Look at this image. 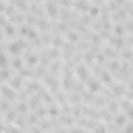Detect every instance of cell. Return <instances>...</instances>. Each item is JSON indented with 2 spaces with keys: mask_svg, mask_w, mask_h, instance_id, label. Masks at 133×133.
Here are the masks:
<instances>
[{
  "mask_svg": "<svg viewBox=\"0 0 133 133\" xmlns=\"http://www.w3.org/2000/svg\"><path fill=\"white\" fill-rule=\"evenodd\" d=\"M62 114V108L58 106V104H52V106H48V118H58Z\"/></svg>",
  "mask_w": 133,
  "mask_h": 133,
  "instance_id": "d6a6232c",
  "label": "cell"
},
{
  "mask_svg": "<svg viewBox=\"0 0 133 133\" xmlns=\"http://www.w3.org/2000/svg\"><path fill=\"white\" fill-rule=\"evenodd\" d=\"M116 133H121V131H116Z\"/></svg>",
  "mask_w": 133,
  "mask_h": 133,
  "instance_id": "9f6ffc18",
  "label": "cell"
},
{
  "mask_svg": "<svg viewBox=\"0 0 133 133\" xmlns=\"http://www.w3.org/2000/svg\"><path fill=\"white\" fill-rule=\"evenodd\" d=\"M17 116H19V114H17V110L12 108V110H8V112L2 114V121H4L6 125H15V123H17Z\"/></svg>",
  "mask_w": 133,
  "mask_h": 133,
  "instance_id": "cb8c5ba5",
  "label": "cell"
},
{
  "mask_svg": "<svg viewBox=\"0 0 133 133\" xmlns=\"http://www.w3.org/2000/svg\"><path fill=\"white\" fill-rule=\"evenodd\" d=\"M62 62H64V60H50L48 73L54 75V77H60V75H62Z\"/></svg>",
  "mask_w": 133,
  "mask_h": 133,
  "instance_id": "4fadbf2b",
  "label": "cell"
},
{
  "mask_svg": "<svg viewBox=\"0 0 133 133\" xmlns=\"http://www.w3.org/2000/svg\"><path fill=\"white\" fill-rule=\"evenodd\" d=\"M15 125H17L19 129H23V131H27V129L31 127V125H29V118H27V114H19V116H17V123H15Z\"/></svg>",
  "mask_w": 133,
  "mask_h": 133,
  "instance_id": "83f0119b",
  "label": "cell"
},
{
  "mask_svg": "<svg viewBox=\"0 0 133 133\" xmlns=\"http://www.w3.org/2000/svg\"><path fill=\"white\" fill-rule=\"evenodd\" d=\"M44 10H46V19H50V21H58L60 8H58L56 0H46V2H44Z\"/></svg>",
  "mask_w": 133,
  "mask_h": 133,
  "instance_id": "7a4b0ae2",
  "label": "cell"
},
{
  "mask_svg": "<svg viewBox=\"0 0 133 133\" xmlns=\"http://www.w3.org/2000/svg\"><path fill=\"white\" fill-rule=\"evenodd\" d=\"M125 44H127V48H133V33L125 35Z\"/></svg>",
  "mask_w": 133,
  "mask_h": 133,
  "instance_id": "7dc6e473",
  "label": "cell"
},
{
  "mask_svg": "<svg viewBox=\"0 0 133 133\" xmlns=\"http://www.w3.org/2000/svg\"><path fill=\"white\" fill-rule=\"evenodd\" d=\"M127 19H129V15H127L125 8H118V10H114V12L110 15V21H112V23H121V25H123Z\"/></svg>",
  "mask_w": 133,
  "mask_h": 133,
  "instance_id": "5bb4252c",
  "label": "cell"
},
{
  "mask_svg": "<svg viewBox=\"0 0 133 133\" xmlns=\"http://www.w3.org/2000/svg\"><path fill=\"white\" fill-rule=\"evenodd\" d=\"M104 69H106V71H108L110 75H114V73H116V71L121 69V60H118V58H114V60H108Z\"/></svg>",
  "mask_w": 133,
  "mask_h": 133,
  "instance_id": "4316f807",
  "label": "cell"
},
{
  "mask_svg": "<svg viewBox=\"0 0 133 133\" xmlns=\"http://www.w3.org/2000/svg\"><path fill=\"white\" fill-rule=\"evenodd\" d=\"M56 4H58V8H62V10L73 8V0H56Z\"/></svg>",
  "mask_w": 133,
  "mask_h": 133,
  "instance_id": "ab89813d",
  "label": "cell"
},
{
  "mask_svg": "<svg viewBox=\"0 0 133 133\" xmlns=\"http://www.w3.org/2000/svg\"><path fill=\"white\" fill-rule=\"evenodd\" d=\"M46 52H48V56H50V60H62V50H58V48H46Z\"/></svg>",
  "mask_w": 133,
  "mask_h": 133,
  "instance_id": "4dcf8cb0",
  "label": "cell"
},
{
  "mask_svg": "<svg viewBox=\"0 0 133 133\" xmlns=\"http://www.w3.org/2000/svg\"><path fill=\"white\" fill-rule=\"evenodd\" d=\"M2 33H4V39H6V44L8 42H15L17 37H19V29L15 27V25H6V27H2Z\"/></svg>",
  "mask_w": 133,
  "mask_h": 133,
  "instance_id": "ba28073f",
  "label": "cell"
},
{
  "mask_svg": "<svg viewBox=\"0 0 133 133\" xmlns=\"http://www.w3.org/2000/svg\"><path fill=\"white\" fill-rule=\"evenodd\" d=\"M125 87H127V91H129V94H133V77H131V79L125 83Z\"/></svg>",
  "mask_w": 133,
  "mask_h": 133,
  "instance_id": "681fc988",
  "label": "cell"
},
{
  "mask_svg": "<svg viewBox=\"0 0 133 133\" xmlns=\"http://www.w3.org/2000/svg\"><path fill=\"white\" fill-rule=\"evenodd\" d=\"M0 121H2V112H0Z\"/></svg>",
  "mask_w": 133,
  "mask_h": 133,
  "instance_id": "db71d44e",
  "label": "cell"
},
{
  "mask_svg": "<svg viewBox=\"0 0 133 133\" xmlns=\"http://www.w3.org/2000/svg\"><path fill=\"white\" fill-rule=\"evenodd\" d=\"M123 25H125V31H127V35H129V33H133V19H127Z\"/></svg>",
  "mask_w": 133,
  "mask_h": 133,
  "instance_id": "7bdbcfd3",
  "label": "cell"
},
{
  "mask_svg": "<svg viewBox=\"0 0 133 133\" xmlns=\"http://www.w3.org/2000/svg\"><path fill=\"white\" fill-rule=\"evenodd\" d=\"M110 91H112L114 100H121V98L127 96V87H125V83H118V81H114V83L110 85Z\"/></svg>",
  "mask_w": 133,
  "mask_h": 133,
  "instance_id": "30bf717a",
  "label": "cell"
},
{
  "mask_svg": "<svg viewBox=\"0 0 133 133\" xmlns=\"http://www.w3.org/2000/svg\"><path fill=\"white\" fill-rule=\"evenodd\" d=\"M54 102H56L60 108H62V106H66V104H69V94H66V91H62V89H58V91L54 94Z\"/></svg>",
  "mask_w": 133,
  "mask_h": 133,
  "instance_id": "d6986e66",
  "label": "cell"
},
{
  "mask_svg": "<svg viewBox=\"0 0 133 133\" xmlns=\"http://www.w3.org/2000/svg\"><path fill=\"white\" fill-rule=\"evenodd\" d=\"M108 46H112L114 50H123V48H127V44H125V37H116V35H112L110 33V37H108V42H106Z\"/></svg>",
  "mask_w": 133,
  "mask_h": 133,
  "instance_id": "9a60e30c",
  "label": "cell"
},
{
  "mask_svg": "<svg viewBox=\"0 0 133 133\" xmlns=\"http://www.w3.org/2000/svg\"><path fill=\"white\" fill-rule=\"evenodd\" d=\"M6 85H10V87H12L15 91H21V89L25 87V79H23V77H21V75L17 73V75H15V77H12V79H10V81H8Z\"/></svg>",
  "mask_w": 133,
  "mask_h": 133,
  "instance_id": "2e32d148",
  "label": "cell"
},
{
  "mask_svg": "<svg viewBox=\"0 0 133 133\" xmlns=\"http://www.w3.org/2000/svg\"><path fill=\"white\" fill-rule=\"evenodd\" d=\"M64 39H66V42H71V44H79V42H81V35H79L77 31L69 29V31L64 33Z\"/></svg>",
  "mask_w": 133,
  "mask_h": 133,
  "instance_id": "f546056e",
  "label": "cell"
},
{
  "mask_svg": "<svg viewBox=\"0 0 133 133\" xmlns=\"http://www.w3.org/2000/svg\"><path fill=\"white\" fill-rule=\"evenodd\" d=\"M23 60H25V66H31V69H35V66L39 64V54H37V50H33V48H27V50L23 52Z\"/></svg>",
  "mask_w": 133,
  "mask_h": 133,
  "instance_id": "277c9868",
  "label": "cell"
},
{
  "mask_svg": "<svg viewBox=\"0 0 133 133\" xmlns=\"http://www.w3.org/2000/svg\"><path fill=\"white\" fill-rule=\"evenodd\" d=\"M4 133H25V131H23V129H19L17 125H6Z\"/></svg>",
  "mask_w": 133,
  "mask_h": 133,
  "instance_id": "60d3db41",
  "label": "cell"
},
{
  "mask_svg": "<svg viewBox=\"0 0 133 133\" xmlns=\"http://www.w3.org/2000/svg\"><path fill=\"white\" fill-rule=\"evenodd\" d=\"M118 60H123V62H133V48H123V50H118Z\"/></svg>",
  "mask_w": 133,
  "mask_h": 133,
  "instance_id": "44dd1931",
  "label": "cell"
},
{
  "mask_svg": "<svg viewBox=\"0 0 133 133\" xmlns=\"http://www.w3.org/2000/svg\"><path fill=\"white\" fill-rule=\"evenodd\" d=\"M89 77H91V69H89L87 64L79 62V64L75 66V79H77V81H81V83H85Z\"/></svg>",
  "mask_w": 133,
  "mask_h": 133,
  "instance_id": "5b68a950",
  "label": "cell"
},
{
  "mask_svg": "<svg viewBox=\"0 0 133 133\" xmlns=\"http://www.w3.org/2000/svg\"><path fill=\"white\" fill-rule=\"evenodd\" d=\"M46 75H48V69H46V66H35V69H33V79H35V81H42Z\"/></svg>",
  "mask_w": 133,
  "mask_h": 133,
  "instance_id": "e575fe53",
  "label": "cell"
},
{
  "mask_svg": "<svg viewBox=\"0 0 133 133\" xmlns=\"http://www.w3.org/2000/svg\"><path fill=\"white\" fill-rule=\"evenodd\" d=\"M15 106H12V102H8V100H2L0 98V112L4 114V112H8V110H12Z\"/></svg>",
  "mask_w": 133,
  "mask_h": 133,
  "instance_id": "8d00e7d4",
  "label": "cell"
},
{
  "mask_svg": "<svg viewBox=\"0 0 133 133\" xmlns=\"http://www.w3.org/2000/svg\"><path fill=\"white\" fill-rule=\"evenodd\" d=\"M89 0H73V10L77 12V15H87V10H89Z\"/></svg>",
  "mask_w": 133,
  "mask_h": 133,
  "instance_id": "8fae6325",
  "label": "cell"
},
{
  "mask_svg": "<svg viewBox=\"0 0 133 133\" xmlns=\"http://www.w3.org/2000/svg\"><path fill=\"white\" fill-rule=\"evenodd\" d=\"M23 66H25V60H23V56H12V58H10V62H8V69H12L15 73H19Z\"/></svg>",
  "mask_w": 133,
  "mask_h": 133,
  "instance_id": "ac0fdd59",
  "label": "cell"
},
{
  "mask_svg": "<svg viewBox=\"0 0 133 133\" xmlns=\"http://www.w3.org/2000/svg\"><path fill=\"white\" fill-rule=\"evenodd\" d=\"M66 31H69L66 23H62V21H50V33H60V35H64Z\"/></svg>",
  "mask_w": 133,
  "mask_h": 133,
  "instance_id": "7c38bea8",
  "label": "cell"
},
{
  "mask_svg": "<svg viewBox=\"0 0 133 133\" xmlns=\"http://www.w3.org/2000/svg\"><path fill=\"white\" fill-rule=\"evenodd\" d=\"M106 0H89V4H96V6H102Z\"/></svg>",
  "mask_w": 133,
  "mask_h": 133,
  "instance_id": "f907efd6",
  "label": "cell"
},
{
  "mask_svg": "<svg viewBox=\"0 0 133 133\" xmlns=\"http://www.w3.org/2000/svg\"><path fill=\"white\" fill-rule=\"evenodd\" d=\"M75 75H60V89L62 91H73V87H75Z\"/></svg>",
  "mask_w": 133,
  "mask_h": 133,
  "instance_id": "52a82bcc",
  "label": "cell"
},
{
  "mask_svg": "<svg viewBox=\"0 0 133 133\" xmlns=\"http://www.w3.org/2000/svg\"><path fill=\"white\" fill-rule=\"evenodd\" d=\"M87 17H91V19H100V6L91 4V6H89V10H87Z\"/></svg>",
  "mask_w": 133,
  "mask_h": 133,
  "instance_id": "f35d334b",
  "label": "cell"
},
{
  "mask_svg": "<svg viewBox=\"0 0 133 133\" xmlns=\"http://www.w3.org/2000/svg\"><path fill=\"white\" fill-rule=\"evenodd\" d=\"M19 75H21L25 81H29V79H33V69H31V66H23V69L19 71Z\"/></svg>",
  "mask_w": 133,
  "mask_h": 133,
  "instance_id": "d590c367",
  "label": "cell"
},
{
  "mask_svg": "<svg viewBox=\"0 0 133 133\" xmlns=\"http://www.w3.org/2000/svg\"><path fill=\"white\" fill-rule=\"evenodd\" d=\"M6 25H8V17L0 12V29H2V27H6Z\"/></svg>",
  "mask_w": 133,
  "mask_h": 133,
  "instance_id": "bcb514c9",
  "label": "cell"
},
{
  "mask_svg": "<svg viewBox=\"0 0 133 133\" xmlns=\"http://www.w3.org/2000/svg\"><path fill=\"white\" fill-rule=\"evenodd\" d=\"M12 106H15V110H17V114H29V112H31L25 100H17V102H15Z\"/></svg>",
  "mask_w": 133,
  "mask_h": 133,
  "instance_id": "603a6c76",
  "label": "cell"
},
{
  "mask_svg": "<svg viewBox=\"0 0 133 133\" xmlns=\"http://www.w3.org/2000/svg\"><path fill=\"white\" fill-rule=\"evenodd\" d=\"M127 15H129V19H133V8H131V10L127 12Z\"/></svg>",
  "mask_w": 133,
  "mask_h": 133,
  "instance_id": "f5cc1de1",
  "label": "cell"
},
{
  "mask_svg": "<svg viewBox=\"0 0 133 133\" xmlns=\"http://www.w3.org/2000/svg\"><path fill=\"white\" fill-rule=\"evenodd\" d=\"M110 114H118L121 110H118V100H106V106H104Z\"/></svg>",
  "mask_w": 133,
  "mask_h": 133,
  "instance_id": "1f68e13d",
  "label": "cell"
},
{
  "mask_svg": "<svg viewBox=\"0 0 133 133\" xmlns=\"http://www.w3.org/2000/svg\"><path fill=\"white\" fill-rule=\"evenodd\" d=\"M102 87H104V85H102V83H100V79H98V77H94V75L85 81V89H87V91H91V94H100V89H102Z\"/></svg>",
  "mask_w": 133,
  "mask_h": 133,
  "instance_id": "9c48e42d",
  "label": "cell"
},
{
  "mask_svg": "<svg viewBox=\"0 0 133 133\" xmlns=\"http://www.w3.org/2000/svg\"><path fill=\"white\" fill-rule=\"evenodd\" d=\"M27 133H44V131H42V129H39L37 125H31V127L27 129Z\"/></svg>",
  "mask_w": 133,
  "mask_h": 133,
  "instance_id": "c3c4849f",
  "label": "cell"
},
{
  "mask_svg": "<svg viewBox=\"0 0 133 133\" xmlns=\"http://www.w3.org/2000/svg\"><path fill=\"white\" fill-rule=\"evenodd\" d=\"M110 33H112V35H116V37H125V35H127V31H125V25H121V23H112V29H110Z\"/></svg>",
  "mask_w": 133,
  "mask_h": 133,
  "instance_id": "484cf974",
  "label": "cell"
},
{
  "mask_svg": "<svg viewBox=\"0 0 133 133\" xmlns=\"http://www.w3.org/2000/svg\"><path fill=\"white\" fill-rule=\"evenodd\" d=\"M42 85L50 91V94H56L58 89H60V77H54V75H46L44 79H42Z\"/></svg>",
  "mask_w": 133,
  "mask_h": 133,
  "instance_id": "6da1fadb",
  "label": "cell"
},
{
  "mask_svg": "<svg viewBox=\"0 0 133 133\" xmlns=\"http://www.w3.org/2000/svg\"><path fill=\"white\" fill-rule=\"evenodd\" d=\"M8 62H10V56L2 50L0 52V69H8Z\"/></svg>",
  "mask_w": 133,
  "mask_h": 133,
  "instance_id": "74e56055",
  "label": "cell"
},
{
  "mask_svg": "<svg viewBox=\"0 0 133 133\" xmlns=\"http://www.w3.org/2000/svg\"><path fill=\"white\" fill-rule=\"evenodd\" d=\"M69 133H89L87 129H83V127H79V125H75V127H71L69 129Z\"/></svg>",
  "mask_w": 133,
  "mask_h": 133,
  "instance_id": "ee69618b",
  "label": "cell"
},
{
  "mask_svg": "<svg viewBox=\"0 0 133 133\" xmlns=\"http://www.w3.org/2000/svg\"><path fill=\"white\" fill-rule=\"evenodd\" d=\"M64 35H60V33H52V39H50V46L52 48H58V50H62V46H64Z\"/></svg>",
  "mask_w": 133,
  "mask_h": 133,
  "instance_id": "ffe728a7",
  "label": "cell"
},
{
  "mask_svg": "<svg viewBox=\"0 0 133 133\" xmlns=\"http://www.w3.org/2000/svg\"><path fill=\"white\" fill-rule=\"evenodd\" d=\"M17 29H19V37H23V39H27V42H35L37 35H39V31H37L35 27H29V25H21V27H17Z\"/></svg>",
  "mask_w": 133,
  "mask_h": 133,
  "instance_id": "3957f363",
  "label": "cell"
},
{
  "mask_svg": "<svg viewBox=\"0 0 133 133\" xmlns=\"http://www.w3.org/2000/svg\"><path fill=\"white\" fill-rule=\"evenodd\" d=\"M0 85H2V81H0Z\"/></svg>",
  "mask_w": 133,
  "mask_h": 133,
  "instance_id": "11a10c76",
  "label": "cell"
},
{
  "mask_svg": "<svg viewBox=\"0 0 133 133\" xmlns=\"http://www.w3.org/2000/svg\"><path fill=\"white\" fill-rule=\"evenodd\" d=\"M121 133H133V121H129V123L121 129Z\"/></svg>",
  "mask_w": 133,
  "mask_h": 133,
  "instance_id": "f6af8a7d",
  "label": "cell"
},
{
  "mask_svg": "<svg viewBox=\"0 0 133 133\" xmlns=\"http://www.w3.org/2000/svg\"><path fill=\"white\" fill-rule=\"evenodd\" d=\"M27 106H29V110H37V108L42 106V98H39L37 94L29 96V98H27Z\"/></svg>",
  "mask_w": 133,
  "mask_h": 133,
  "instance_id": "7402d4cb",
  "label": "cell"
},
{
  "mask_svg": "<svg viewBox=\"0 0 133 133\" xmlns=\"http://www.w3.org/2000/svg\"><path fill=\"white\" fill-rule=\"evenodd\" d=\"M91 133H108V131H106V125H104V123H98Z\"/></svg>",
  "mask_w": 133,
  "mask_h": 133,
  "instance_id": "b9f144b4",
  "label": "cell"
},
{
  "mask_svg": "<svg viewBox=\"0 0 133 133\" xmlns=\"http://www.w3.org/2000/svg\"><path fill=\"white\" fill-rule=\"evenodd\" d=\"M15 75H17V73H15L12 69H0V81H2V83H8Z\"/></svg>",
  "mask_w": 133,
  "mask_h": 133,
  "instance_id": "f1b7e54d",
  "label": "cell"
},
{
  "mask_svg": "<svg viewBox=\"0 0 133 133\" xmlns=\"http://www.w3.org/2000/svg\"><path fill=\"white\" fill-rule=\"evenodd\" d=\"M25 133H27V131H25Z\"/></svg>",
  "mask_w": 133,
  "mask_h": 133,
  "instance_id": "6f0895ef",
  "label": "cell"
},
{
  "mask_svg": "<svg viewBox=\"0 0 133 133\" xmlns=\"http://www.w3.org/2000/svg\"><path fill=\"white\" fill-rule=\"evenodd\" d=\"M100 52L106 56V60H114V58H118V50H114V48H112V46H108V44H104Z\"/></svg>",
  "mask_w": 133,
  "mask_h": 133,
  "instance_id": "e0dca14e",
  "label": "cell"
},
{
  "mask_svg": "<svg viewBox=\"0 0 133 133\" xmlns=\"http://www.w3.org/2000/svg\"><path fill=\"white\" fill-rule=\"evenodd\" d=\"M0 98H2V100H8V102L15 104V102H17V91H15L10 85L2 83V85H0Z\"/></svg>",
  "mask_w": 133,
  "mask_h": 133,
  "instance_id": "8992f818",
  "label": "cell"
},
{
  "mask_svg": "<svg viewBox=\"0 0 133 133\" xmlns=\"http://www.w3.org/2000/svg\"><path fill=\"white\" fill-rule=\"evenodd\" d=\"M46 0H29V4H44Z\"/></svg>",
  "mask_w": 133,
  "mask_h": 133,
  "instance_id": "816d5d0a",
  "label": "cell"
},
{
  "mask_svg": "<svg viewBox=\"0 0 133 133\" xmlns=\"http://www.w3.org/2000/svg\"><path fill=\"white\" fill-rule=\"evenodd\" d=\"M112 123L116 125V129H123V127L129 123V118H127L125 112H118V114H114V121H112Z\"/></svg>",
  "mask_w": 133,
  "mask_h": 133,
  "instance_id": "d4e9b609",
  "label": "cell"
},
{
  "mask_svg": "<svg viewBox=\"0 0 133 133\" xmlns=\"http://www.w3.org/2000/svg\"><path fill=\"white\" fill-rule=\"evenodd\" d=\"M131 108H133V102H131V100H127V98H121V100H118V110H121V112L127 114Z\"/></svg>",
  "mask_w": 133,
  "mask_h": 133,
  "instance_id": "836d02e7",
  "label": "cell"
}]
</instances>
